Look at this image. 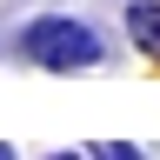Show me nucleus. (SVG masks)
<instances>
[{"mask_svg": "<svg viewBox=\"0 0 160 160\" xmlns=\"http://www.w3.org/2000/svg\"><path fill=\"white\" fill-rule=\"evenodd\" d=\"M13 60L40 73H93V67H107V40L80 13H33L13 33Z\"/></svg>", "mask_w": 160, "mask_h": 160, "instance_id": "nucleus-1", "label": "nucleus"}, {"mask_svg": "<svg viewBox=\"0 0 160 160\" xmlns=\"http://www.w3.org/2000/svg\"><path fill=\"white\" fill-rule=\"evenodd\" d=\"M120 27H127V47L160 67V0H120Z\"/></svg>", "mask_w": 160, "mask_h": 160, "instance_id": "nucleus-2", "label": "nucleus"}, {"mask_svg": "<svg viewBox=\"0 0 160 160\" xmlns=\"http://www.w3.org/2000/svg\"><path fill=\"white\" fill-rule=\"evenodd\" d=\"M87 153H93V160H147L133 140H100V147H87Z\"/></svg>", "mask_w": 160, "mask_h": 160, "instance_id": "nucleus-3", "label": "nucleus"}, {"mask_svg": "<svg viewBox=\"0 0 160 160\" xmlns=\"http://www.w3.org/2000/svg\"><path fill=\"white\" fill-rule=\"evenodd\" d=\"M47 160H93V153H80V147H60V153H47Z\"/></svg>", "mask_w": 160, "mask_h": 160, "instance_id": "nucleus-4", "label": "nucleus"}, {"mask_svg": "<svg viewBox=\"0 0 160 160\" xmlns=\"http://www.w3.org/2000/svg\"><path fill=\"white\" fill-rule=\"evenodd\" d=\"M0 160H20V147H7V140H0Z\"/></svg>", "mask_w": 160, "mask_h": 160, "instance_id": "nucleus-5", "label": "nucleus"}]
</instances>
